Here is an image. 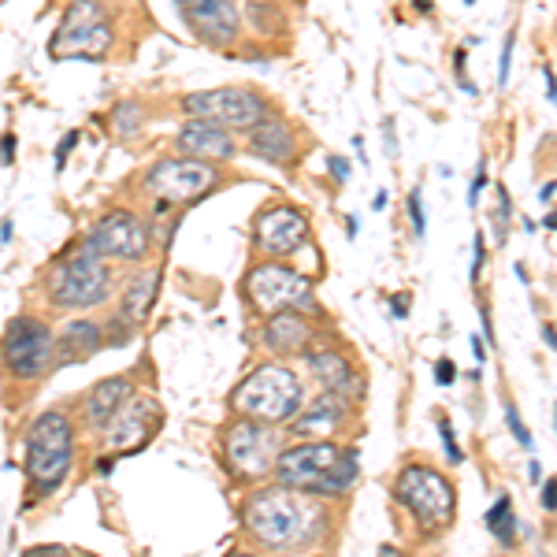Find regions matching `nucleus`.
Returning a JSON list of instances; mask_svg holds the SVG:
<instances>
[{"label": "nucleus", "mask_w": 557, "mask_h": 557, "mask_svg": "<svg viewBox=\"0 0 557 557\" xmlns=\"http://www.w3.org/2000/svg\"><path fill=\"white\" fill-rule=\"evenodd\" d=\"M320 520L323 513L312 502V494L294 487L260 491L246 506L249 535L260 539L264 546H272V550H290V546L312 543V535L320 532Z\"/></svg>", "instance_id": "nucleus-1"}, {"label": "nucleus", "mask_w": 557, "mask_h": 557, "mask_svg": "<svg viewBox=\"0 0 557 557\" xmlns=\"http://www.w3.org/2000/svg\"><path fill=\"white\" fill-rule=\"evenodd\" d=\"M235 412L260 424H283V420H298L305 406L301 380L283 364H260L238 383L235 398H231Z\"/></svg>", "instance_id": "nucleus-2"}, {"label": "nucleus", "mask_w": 557, "mask_h": 557, "mask_svg": "<svg viewBox=\"0 0 557 557\" xmlns=\"http://www.w3.org/2000/svg\"><path fill=\"white\" fill-rule=\"evenodd\" d=\"M26 480L34 483V491L49 494L64 483L71 469V450H75V435L64 412H41L26 431Z\"/></svg>", "instance_id": "nucleus-3"}, {"label": "nucleus", "mask_w": 557, "mask_h": 557, "mask_svg": "<svg viewBox=\"0 0 557 557\" xmlns=\"http://www.w3.org/2000/svg\"><path fill=\"white\" fill-rule=\"evenodd\" d=\"M49 294L64 309H89L108 298V264L89 242H78L52 264Z\"/></svg>", "instance_id": "nucleus-4"}, {"label": "nucleus", "mask_w": 557, "mask_h": 557, "mask_svg": "<svg viewBox=\"0 0 557 557\" xmlns=\"http://www.w3.org/2000/svg\"><path fill=\"white\" fill-rule=\"evenodd\" d=\"M394 494L398 502L417 517L420 528L435 532V528H446L454 520V509H457V494H454V483L446 480L443 472L428 469V465H409L401 469L398 483H394Z\"/></svg>", "instance_id": "nucleus-5"}, {"label": "nucleus", "mask_w": 557, "mask_h": 557, "mask_svg": "<svg viewBox=\"0 0 557 557\" xmlns=\"http://www.w3.org/2000/svg\"><path fill=\"white\" fill-rule=\"evenodd\" d=\"M246 294L260 312H268V317L317 309V298H312V278L294 272V268H286V264H278V260L257 264L253 272L246 275Z\"/></svg>", "instance_id": "nucleus-6"}, {"label": "nucleus", "mask_w": 557, "mask_h": 557, "mask_svg": "<svg viewBox=\"0 0 557 557\" xmlns=\"http://www.w3.org/2000/svg\"><path fill=\"white\" fill-rule=\"evenodd\" d=\"M0 361L15 380H38L57 364V338L34 317H15L0 338Z\"/></svg>", "instance_id": "nucleus-7"}, {"label": "nucleus", "mask_w": 557, "mask_h": 557, "mask_svg": "<svg viewBox=\"0 0 557 557\" xmlns=\"http://www.w3.org/2000/svg\"><path fill=\"white\" fill-rule=\"evenodd\" d=\"M183 108L194 120L215 123L223 131H257L264 123V101L249 89H205V94H186Z\"/></svg>", "instance_id": "nucleus-8"}, {"label": "nucleus", "mask_w": 557, "mask_h": 557, "mask_svg": "<svg viewBox=\"0 0 557 557\" xmlns=\"http://www.w3.org/2000/svg\"><path fill=\"white\" fill-rule=\"evenodd\" d=\"M346 450H338L335 443L320 438V443H301V446H290V450L278 454L275 461V480L278 487H294V491H305V494H320L323 483L331 480V472L338 469Z\"/></svg>", "instance_id": "nucleus-9"}, {"label": "nucleus", "mask_w": 557, "mask_h": 557, "mask_svg": "<svg viewBox=\"0 0 557 557\" xmlns=\"http://www.w3.org/2000/svg\"><path fill=\"white\" fill-rule=\"evenodd\" d=\"M278 461V435L272 424L238 420L227 435V465L242 480H260Z\"/></svg>", "instance_id": "nucleus-10"}, {"label": "nucleus", "mask_w": 557, "mask_h": 557, "mask_svg": "<svg viewBox=\"0 0 557 557\" xmlns=\"http://www.w3.org/2000/svg\"><path fill=\"white\" fill-rule=\"evenodd\" d=\"M212 186H215V168L190 157L160 160L146 175V190L152 197H160V201H194V197L209 194Z\"/></svg>", "instance_id": "nucleus-11"}, {"label": "nucleus", "mask_w": 557, "mask_h": 557, "mask_svg": "<svg viewBox=\"0 0 557 557\" xmlns=\"http://www.w3.org/2000/svg\"><path fill=\"white\" fill-rule=\"evenodd\" d=\"M89 246L101 257H115V260H141L149 249V231L146 223L138 220L127 209H112L108 215L94 223V231L86 235Z\"/></svg>", "instance_id": "nucleus-12"}, {"label": "nucleus", "mask_w": 557, "mask_h": 557, "mask_svg": "<svg viewBox=\"0 0 557 557\" xmlns=\"http://www.w3.org/2000/svg\"><path fill=\"white\" fill-rule=\"evenodd\" d=\"M305 238H309V220H305V212L290 209V205L268 209L257 220V246L272 257L294 253V249H301Z\"/></svg>", "instance_id": "nucleus-13"}, {"label": "nucleus", "mask_w": 557, "mask_h": 557, "mask_svg": "<svg viewBox=\"0 0 557 557\" xmlns=\"http://www.w3.org/2000/svg\"><path fill=\"white\" fill-rule=\"evenodd\" d=\"M157 424H160V409L149 398H131L120 409V417L108 424V450H120V454L138 450L152 431H157Z\"/></svg>", "instance_id": "nucleus-14"}, {"label": "nucleus", "mask_w": 557, "mask_h": 557, "mask_svg": "<svg viewBox=\"0 0 557 557\" xmlns=\"http://www.w3.org/2000/svg\"><path fill=\"white\" fill-rule=\"evenodd\" d=\"M183 20L212 45H227L238 30V8L227 0H201V4H183Z\"/></svg>", "instance_id": "nucleus-15"}, {"label": "nucleus", "mask_w": 557, "mask_h": 557, "mask_svg": "<svg viewBox=\"0 0 557 557\" xmlns=\"http://www.w3.org/2000/svg\"><path fill=\"white\" fill-rule=\"evenodd\" d=\"M178 149L190 152V160H231L238 152L235 138L231 131L215 127V123H205V120H190L183 131H178Z\"/></svg>", "instance_id": "nucleus-16"}, {"label": "nucleus", "mask_w": 557, "mask_h": 557, "mask_svg": "<svg viewBox=\"0 0 557 557\" xmlns=\"http://www.w3.org/2000/svg\"><path fill=\"white\" fill-rule=\"evenodd\" d=\"M108 45H112V26L104 20H94L86 26H78V30H57V38H52L49 52L52 57H86V60H101L108 52Z\"/></svg>", "instance_id": "nucleus-17"}, {"label": "nucleus", "mask_w": 557, "mask_h": 557, "mask_svg": "<svg viewBox=\"0 0 557 557\" xmlns=\"http://www.w3.org/2000/svg\"><path fill=\"white\" fill-rule=\"evenodd\" d=\"M131 401V380L127 375H115V380H104L97 383L94 391H89L86 398V417L94 428H108L115 417H120V409Z\"/></svg>", "instance_id": "nucleus-18"}, {"label": "nucleus", "mask_w": 557, "mask_h": 557, "mask_svg": "<svg viewBox=\"0 0 557 557\" xmlns=\"http://www.w3.org/2000/svg\"><path fill=\"white\" fill-rule=\"evenodd\" d=\"M312 338V327L301 312H278V317H268L264 327V346L275 349V354H301Z\"/></svg>", "instance_id": "nucleus-19"}, {"label": "nucleus", "mask_w": 557, "mask_h": 557, "mask_svg": "<svg viewBox=\"0 0 557 557\" xmlns=\"http://www.w3.org/2000/svg\"><path fill=\"white\" fill-rule=\"evenodd\" d=\"M104 346V335L94 320H75L57 335V364H75L94 357Z\"/></svg>", "instance_id": "nucleus-20"}, {"label": "nucleus", "mask_w": 557, "mask_h": 557, "mask_svg": "<svg viewBox=\"0 0 557 557\" xmlns=\"http://www.w3.org/2000/svg\"><path fill=\"white\" fill-rule=\"evenodd\" d=\"M343 417H346V401L338 398V394H320L309 409L298 412L294 431H298V435H317V443H320V435L335 431L338 424H343Z\"/></svg>", "instance_id": "nucleus-21"}, {"label": "nucleus", "mask_w": 557, "mask_h": 557, "mask_svg": "<svg viewBox=\"0 0 557 557\" xmlns=\"http://www.w3.org/2000/svg\"><path fill=\"white\" fill-rule=\"evenodd\" d=\"M157 286H160V268H146L141 275L131 278L127 294H123V301H120V320L127 323V327H138V323L149 317L152 301H157Z\"/></svg>", "instance_id": "nucleus-22"}, {"label": "nucleus", "mask_w": 557, "mask_h": 557, "mask_svg": "<svg viewBox=\"0 0 557 557\" xmlns=\"http://www.w3.org/2000/svg\"><path fill=\"white\" fill-rule=\"evenodd\" d=\"M249 146L257 157L272 160V164H286L294 157V134L283 120H264L257 131H249Z\"/></svg>", "instance_id": "nucleus-23"}, {"label": "nucleus", "mask_w": 557, "mask_h": 557, "mask_svg": "<svg viewBox=\"0 0 557 557\" xmlns=\"http://www.w3.org/2000/svg\"><path fill=\"white\" fill-rule=\"evenodd\" d=\"M309 368H312V375L323 383V391H327V394H338V398H346V394H349V380H354V372H349L346 357L309 354Z\"/></svg>", "instance_id": "nucleus-24"}, {"label": "nucleus", "mask_w": 557, "mask_h": 557, "mask_svg": "<svg viewBox=\"0 0 557 557\" xmlns=\"http://www.w3.org/2000/svg\"><path fill=\"white\" fill-rule=\"evenodd\" d=\"M487 528H491L494 539H498L502 546H517V513H513V502H509V494H502V498L491 506Z\"/></svg>", "instance_id": "nucleus-25"}, {"label": "nucleus", "mask_w": 557, "mask_h": 557, "mask_svg": "<svg viewBox=\"0 0 557 557\" xmlns=\"http://www.w3.org/2000/svg\"><path fill=\"white\" fill-rule=\"evenodd\" d=\"M94 20H101V8H97V4H71L64 23H60V30H78V26H86Z\"/></svg>", "instance_id": "nucleus-26"}, {"label": "nucleus", "mask_w": 557, "mask_h": 557, "mask_svg": "<svg viewBox=\"0 0 557 557\" xmlns=\"http://www.w3.org/2000/svg\"><path fill=\"white\" fill-rule=\"evenodd\" d=\"M506 424H509V431H513L517 443L524 446V450H535V438H532V431H528L524 424H520V412H517V406H506Z\"/></svg>", "instance_id": "nucleus-27"}, {"label": "nucleus", "mask_w": 557, "mask_h": 557, "mask_svg": "<svg viewBox=\"0 0 557 557\" xmlns=\"http://www.w3.org/2000/svg\"><path fill=\"white\" fill-rule=\"evenodd\" d=\"M509 215H513V205H509V190H506V186H498V220H494V235H498V246L506 242Z\"/></svg>", "instance_id": "nucleus-28"}, {"label": "nucleus", "mask_w": 557, "mask_h": 557, "mask_svg": "<svg viewBox=\"0 0 557 557\" xmlns=\"http://www.w3.org/2000/svg\"><path fill=\"white\" fill-rule=\"evenodd\" d=\"M438 431H443V443H446V461H450V465H461V450H457V438H454L450 420L438 417Z\"/></svg>", "instance_id": "nucleus-29"}, {"label": "nucleus", "mask_w": 557, "mask_h": 557, "mask_svg": "<svg viewBox=\"0 0 557 557\" xmlns=\"http://www.w3.org/2000/svg\"><path fill=\"white\" fill-rule=\"evenodd\" d=\"M409 212H412V227H417V238H424L428 223H424V197H420V190H412V197H409Z\"/></svg>", "instance_id": "nucleus-30"}, {"label": "nucleus", "mask_w": 557, "mask_h": 557, "mask_svg": "<svg viewBox=\"0 0 557 557\" xmlns=\"http://www.w3.org/2000/svg\"><path fill=\"white\" fill-rule=\"evenodd\" d=\"M509 60H513V34L506 38V49H502V64H498V86L509 83Z\"/></svg>", "instance_id": "nucleus-31"}, {"label": "nucleus", "mask_w": 557, "mask_h": 557, "mask_svg": "<svg viewBox=\"0 0 557 557\" xmlns=\"http://www.w3.org/2000/svg\"><path fill=\"white\" fill-rule=\"evenodd\" d=\"M487 186V160H480V168H475V178H472V190H469V205L480 201V190Z\"/></svg>", "instance_id": "nucleus-32"}, {"label": "nucleus", "mask_w": 557, "mask_h": 557, "mask_svg": "<svg viewBox=\"0 0 557 557\" xmlns=\"http://www.w3.org/2000/svg\"><path fill=\"white\" fill-rule=\"evenodd\" d=\"M435 380L443 383V386H450V383L457 380V368H454V361H450V357H443V361L435 364Z\"/></svg>", "instance_id": "nucleus-33"}, {"label": "nucleus", "mask_w": 557, "mask_h": 557, "mask_svg": "<svg viewBox=\"0 0 557 557\" xmlns=\"http://www.w3.org/2000/svg\"><path fill=\"white\" fill-rule=\"evenodd\" d=\"M23 557H67L64 546H30Z\"/></svg>", "instance_id": "nucleus-34"}, {"label": "nucleus", "mask_w": 557, "mask_h": 557, "mask_svg": "<svg viewBox=\"0 0 557 557\" xmlns=\"http://www.w3.org/2000/svg\"><path fill=\"white\" fill-rule=\"evenodd\" d=\"M78 141V134L71 131V134H64V141H60V149H57V168H64L67 164V152H71V146Z\"/></svg>", "instance_id": "nucleus-35"}, {"label": "nucleus", "mask_w": 557, "mask_h": 557, "mask_svg": "<svg viewBox=\"0 0 557 557\" xmlns=\"http://www.w3.org/2000/svg\"><path fill=\"white\" fill-rule=\"evenodd\" d=\"M543 509L557 513V480H546V487H543Z\"/></svg>", "instance_id": "nucleus-36"}, {"label": "nucleus", "mask_w": 557, "mask_h": 557, "mask_svg": "<svg viewBox=\"0 0 557 557\" xmlns=\"http://www.w3.org/2000/svg\"><path fill=\"white\" fill-rule=\"evenodd\" d=\"M391 312H394V320H406L409 317V294H398L391 305Z\"/></svg>", "instance_id": "nucleus-37"}, {"label": "nucleus", "mask_w": 557, "mask_h": 557, "mask_svg": "<svg viewBox=\"0 0 557 557\" xmlns=\"http://www.w3.org/2000/svg\"><path fill=\"white\" fill-rule=\"evenodd\" d=\"M331 175L335 178H349V164L343 157H331Z\"/></svg>", "instance_id": "nucleus-38"}, {"label": "nucleus", "mask_w": 557, "mask_h": 557, "mask_svg": "<svg viewBox=\"0 0 557 557\" xmlns=\"http://www.w3.org/2000/svg\"><path fill=\"white\" fill-rule=\"evenodd\" d=\"M483 268V238H475V257H472V278H480Z\"/></svg>", "instance_id": "nucleus-39"}, {"label": "nucleus", "mask_w": 557, "mask_h": 557, "mask_svg": "<svg viewBox=\"0 0 557 557\" xmlns=\"http://www.w3.org/2000/svg\"><path fill=\"white\" fill-rule=\"evenodd\" d=\"M543 343L550 346V349H557V331L554 327H543Z\"/></svg>", "instance_id": "nucleus-40"}, {"label": "nucleus", "mask_w": 557, "mask_h": 557, "mask_svg": "<svg viewBox=\"0 0 557 557\" xmlns=\"http://www.w3.org/2000/svg\"><path fill=\"white\" fill-rule=\"evenodd\" d=\"M554 194H557V183H546L543 190H539V197H543V201H550Z\"/></svg>", "instance_id": "nucleus-41"}, {"label": "nucleus", "mask_w": 557, "mask_h": 557, "mask_svg": "<svg viewBox=\"0 0 557 557\" xmlns=\"http://www.w3.org/2000/svg\"><path fill=\"white\" fill-rule=\"evenodd\" d=\"M372 209H375V212H380V209H386V190H380V194L372 197Z\"/></svg>", "instance_id": "nucleus-42"}, {"label": "nucleus", "mask_w": 557, "mask_h": 557, "mask_svg": "<svg viewBox=\"0 0 557 557\" xmlns=\"http://www.w3.org/2000/svg\"><path fill=\"white\" fill-rule=\"evenodd\" d=\"M380 557H406L398 550V546H380Z\"/></svg>", "instance_id": "nucleus-43"}, {"label": "nucleus", "mask_w": 557, "mask_h": 557, "mask_svg": "<svg viewBox=\"0 0 557 557\" xmlns=\"http://www.w3.org/2000/svg\"><path fill=\"white\" fill-rule=\"evenodd\" d=\"M546 227H550V231H557V212H550V215H546Z\"/></svg>", "instance_id": "nucleus-44"}, {"label": "nucleus", "mask_w": 557, "mask_h": 557, "mask_svg": "<svg viewBox=\"0 0 557 557\" xmlns=\"http://www.w3.org/2000/svg\"><path fill=\"white\" fill-rule=\"evenodd\" d=\"M231 557H257V554H231Z\"/></svg>", "instance_id": "nucleus-45"}, {"label": "nucleus", "mask_w": 557, "mask_h": 557, "mask_svg": "<svg viewBox=\"0 0 557 557\" xmlns=\"http://www.w3.org/2000/svg\"><path fill=\"white\" fill-rule=\"evenodd\" d=\"M554 428H557V409H554Z\"/></svg>", "instance_id": "nucleus-46"}]
</instances>
